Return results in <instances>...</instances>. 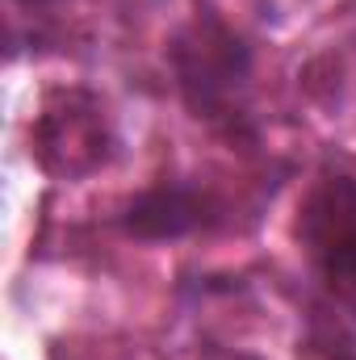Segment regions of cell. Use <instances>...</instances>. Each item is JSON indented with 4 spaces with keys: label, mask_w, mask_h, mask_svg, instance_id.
Wrapping results in <instances>:
<instances>
[{
    "label": "cell",
    "mask_w": 356,
    "mask_h": 360,
    "mask_svg": "<svg viewBox=\"0 0 356 360\" xmlns=\"http://www.w3.org/2000/svg\"><path fill=\"white\" fill-rule=\"evenodd\" d=\"M168 55L184 105L201 122L239 134L248 126L252 96V51L243 46V38L227 21L201 13L172 38Z\"/></svg>",
    "instance_id": "obj_1"
},
{
    "label": "cell",
    "mask_w": 356,
    "mask_h": 360,
    "mask_svg": "<svg viewBox=\"0 0 356 360\" xmlns=\"http://www.w3.org/2000/svg\"><path fill=\"white\" fill-rule=\"evenodd\" d=\"M113 122L105 101L89 89H55L46 92L34 126H30V151L42 164V172L59 180H80L101 172L113 160Z\"/></svg>",
    "instance_id": "obj_2"
},
{
    "label": "cell",
    "mask_w": 356,
    "mask_h": 360,
    "mask_svg": "<svg viewBox=\"0 0 356 360\" xmlns=\"http://www.w3.org/2000/svg\"><path fill=\"white\" fill-rule=\"evenodd\" d=\"M298 243L314 272L344 297H356V176L323 172L298 210Z\"/></svg>",
    "instance_id": "obj_3"
},
{
    "label": "cell",
    "mask_w": 356,
    "mask_h": 360,
    "mask_svg": "<svg viewBox=\"0 0 356 360\" xmlns=\"http://www.w3.org/2000/svg\"><path fill=\"white\" fill-rule=\"evenodd\" d=\"M218 218H222V205L210 188L189 180H155L126 205L122 226L134 239H184V235L210 231Z\"/></svg>",
    "instance_id": "obj_4"
},
{
    "label": "cell",
    "mask_w": 356,
    "mask_h": 360,
    "mask_svg": "<svg viewBox=\"0 0 356 360\" xmlns=\"http://www.w3.org/2000/svg\"><path fill=\"white\" fill-rule=\"evenodd\" d=\"M344 360H356V356H344Z\"/></svg>",
    "instance_id": "obj_5"
}]
</instances>
